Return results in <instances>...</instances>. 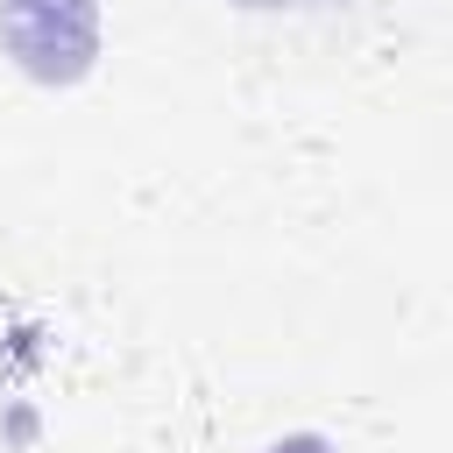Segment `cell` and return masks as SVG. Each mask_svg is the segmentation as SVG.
<instances>
[{
	"mask_svg": "<svg viewBox=\"0 0 453 453\" xmlns=\"http://www.w3.org/2000/svg\"><path fill=\"white\" fill-rule=\"evenodd\" d=\"M0 50L35 85H78L99 64V0H0Z\"/></svg>",
	"mask_w": 453,
	"mask_h": 453,
	"instance_id": "obj_1",
	"label": "cell"
},
{
	"mask_svg": "<svg viewBox=\"0 0 453 453\" xmlns=\"http://www.w3.org/2000/svg\"><path fill=\"white\" fill-rule=\"evenodd\" d=\"M262 453H333V439H326V432H283V439L262 446Z\"/></svg>",
	"mask_w": 453,
	"mask_h": 453,
	"instance_id": "obj_2",
	"label": "cell"
},
{
	"mask_svg": "<svg viewBox=\"0 0 453 453\" xmlns=\"http://www.w3.org/2000/svg\"><path fill=\"white\" fill-rule=\"evenodd\" d=\"M241 7H283V0H241Z\"/></svg>",
	"mask_w": 453,
	"mask_h": 453,
	"instance_id": "obj_3",
	"label": "cell"
}]
</instances>
